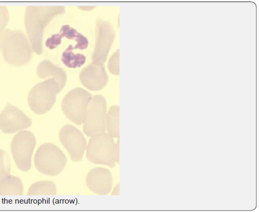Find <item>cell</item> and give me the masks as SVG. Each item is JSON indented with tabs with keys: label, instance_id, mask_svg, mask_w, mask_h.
Returning <instances> with one entry per match:
<instances>
[{
	"label": "cell",
	"instance_id": "603a6c76",
	"mask_svg": "<svg viewBox=\"0 0 259 212\" xmlns=\"http://www.w3.org/2000/svg\"><path fill=\"white\" fill-rule=\"evenodd\" d=\"M119 140L118 141L117 144H116V148H115V152H116L117 163L119 164Z\"/></svg>",
	"mask_w": 259,
	"mask_h": 212
},
{
	"label": "cell",
	"instance_id": "9a60e30c",
	"mask_svg": "<svg viewBox=\"0 0 259 212\" xmlns=\"http://www.w3.org/2000/svg\"><path fill=\"white\" fill-rule=\"evenodd\" d=\"M37 75L40 79L52 77L58 83L61 90L64 88L67 81V75L65 71L53 64L49 60H45L38 65Z\"/></svg>",
	"mask_w": 259,
	"mask_h": 212
},
{
	"label": "cell",
	"instance_id": "7c38bea8",
	"mask_svg": "<svg viewBox=\"0 0 259 212\" xmlns=\"http://www.w3.org/2000/svg\"><path fill=\"white\" fill-rule=\"evenodd\" d=\"M108 76L104 65L92 63L83 69L80 73V80L83 86L92 91L103 89L108 81Z\"/></svg>",
	"mask_w": 259,
	"mask_h": 212
},
{
	"label": "cell",
	"instance_id": "4fadbf2b",
	"mask_svg": "<svg viewBox=\"0 0 259 212\" xmlns=\"http://www.w3.org/2000/svg\"><path fill=\"white\" fill-rule=\"evenodd\" d=\"M112 176L109 170L95 168L86 177V184L93 192L100 195L108 194L112 186Z\"/></svg>",
	"mask_w": 259,
	"mask_h": 212
},
{
	"label": "cell",
	"instance_id": "8992f818",
	"mask_svg": "<svg viewBox=\"0 0 259 212\" xmlns=\"http://www.w3.org/2000/svg\"><path fill=\"white\" fill-rule=\"evenodd\" d=\"M36 144L35 137L30 131L19 132L13 138L11 145V152L20 171L26 172L31 169Z\"/></svg>",
	"mask_w": 259,
	"mask_h": 212
},
{
	"label": "cell",
	"instance_id": "6da1fadb",
	"mask_svg": "<svg viewBox=\"0 0 259 212\" xmlns=\"http://www.w3.org/2000/svg\"><path fill=\"white\" fill-rule=\"evenodd\" d=\"M65 7H27L25 14V25L32 48L37 55L42 52V37L46 27L56 16L64 13Z\"/></svg>",
	"mask_w": 259,
	"mask_h": 212
},
{
	"label": "cell",
	"instance_id": "52a82bcc",
	"mask_svg": "<svg viewBox=\"0 0 259 212\" xmlns=\"http://www.w3.org/2000/svg\"><path fill=\"white\" fill-rule=\"evenodd\" d=\"M92 98L91 93L82 88L71 90L62 100V109L64 115L76 124L81 125Z\"/></svg>",
	"mask_w": 259,
	"mask_h": 212
},
{
	"label": "cell",
	"instance_id": "44dd1931",
	"mask_svg": "<svg viewBox=\"0 0 259 212\" xmlns=\"http://www.w3.org/2000/svg\"><path fill=\"white\" fill-rule=\"evenodd\" d=\"M119 49L115 52L110 59L108 67L113 74L119 75Z\"/></svg>",
	"mask_w": 259,
	"mask_h": 212
},
{
	"label": "cell",
	"instance_id": "d4e9b609",
	"mask_svg": "<svg viewBox=\"0 0 259 212\" xmlns=\"http://www.w3.org/2000/svg\"></svg>",
	"mask_w": 259,
	"mask_h": 212
},
{
	"label": "cell",
	"instance_id": "9c48e42d",
	"mask_svg": "<svg viewBox=\"0 0 259 212\" xmlns=\"http://www.w3.org/2000/svg\"><path fill=\"white\" fill-rule=\"evenodd\" d=\"M96 44L92 55L93 63L104 65L115 37L113 25L107 21L98 19L96 26Z\"/></svg>",
	"mask_w": 259,
	"mask_h": 212
},
{
	"label": "cell",
	"instance_id": "5b68a950",
	"mask_svg": "<svg viewBox=\"0 0 259 212\" xmlns=\"http://www.w3.org/2000/svg\"><path fill=\"white\" fill-rule=\"evenodd\" d=\"M113 137L107 133H100L92 136L87 148V158L95 164L104 165L113 168L117 158Z\"/></svg>",
	"mask_w": 259,
	"mask_h": 212
},
{
	"label": "cell",
	"instance_id": "ac0fdd59",
	"mask_svg": "<svg viewBox=\"0 0 259 212\" xmlns=\"http://www.w3.org/2000/svg\"><path fill=\"white\" fill-rule=\"evenodd\" d=\"M73 46L69 45L63 53L62 61L67 67L71 68H79L85 62V56L81 54H75L73 52Z\"/></svg>",
	"mask_w": 259,
	"mask_h": 212
},
{
	"label": "cell",
	"instance_id": "d6986e66",
	"mask_svg": "<svg viewBox=\"0 0 259 212\" xmlns=\"http://www.w3.org/2000/svg\"><path fill=\"white\" fill-rule=\"evenodd\" d=\"M57 188L55 183L50 181L37 182L28 190V195H55Z\"/></svg>",
	"mask_w": 259,
	"mask_h": 212
},
{
	"label": "cell",
	"instance_id": "7a4b0ae2",
	"mask_svg": "<svg viewBox=\"0 0 259 212\" xmlns=\"http://www.w3.org/2000/svg\"><path fill=\"white\" fill-rule=\"evenodd\" d=\"M0 49L5 61L16 66L29 62L33 50L29 39L23 31L9 29L0 35Z\"/></svg>",
	"mask_w": 259,
	"mask_h": 212
},
{
	"label": "cell",
	"instance_id": "8fae6325",
	"mask_svg": "<svg viewBox=\"0 0 259 212\" xmlns=\"http://www.w3.org/2000/svg\"><path fill=\"white\" fill-rule=\"evenodd\" d=\"M32 122L19 108L8 103L0 114V130L5 134H13L29 128Z\"/></svg>",
	"mask_w": 259,
	"mask_h": 212
},
{
	"label": "cell",
	"instance_id": "7402d4cb",
	"mask_svg": "<svg viewBox=\"0 0 259 212\" xmlns=\"http://www.w3.org/2000/svg\"><path fill=\"white\" fill-rule=\"evenodd\" d=\"M9 21V13L6 7L0 6V35L4 32Z\"/></svg>",
	"mask_w": 259,
	"mask_h": 212
},
{
	"label": "cell",
	"instance_id": "e0dca14e",
	"mask_svg": "<svg viewBox=\"0 0 259 212\" xmlns=\"http://www.w3.org/2000/svg\"><path fill=\"white\" fill-rule=\"evenodd\" d=\"M23 185L21 180L10 175L4 181L0 188V195H22Z\"/></svg>",
	"mask_w": 259,
	"mask_h": 212
},
{
	"label": "cell",
	"instance_id": "ba28073f",
	"mask_svg": "<svg viewBox=\"0 0 259 212\" xmlns=\"http://www.w3.org/2000/svg\"><path fill=\"white\" fill-rule=\"evenodd\" d=\"M107 102L100 95L93 96L86 112L83 122V130L89 137L104 133L106 131Z\"/></svg>",
	"mask_w": 259,
	"mask_h": 212
},
{
	"label": "cell",
	"instance_id": "3957f363",
	"mask_svg": "<svg viewBox=\"0 0 259 212\" xmlns=\"http://www.w3.org/2000/svg\"><path fill=\"white\" fill-rule=\"evenodd\" d=\"M67 163L66 155L57 146L51 143L41 145L37 149L34 164L41 174L55 177L61 174Z\"/></svg>",
	"mask_w": 259,
	"mask_h": 212
},
{
	"label": "cell",
	"instance_id": "2e32d148",
	"mask_svg": "<svg viewBox=\"0 0 259 212\" xmlns=\"http://www.w3.org/2000/svg\"><path fill=\"white\" fill-rule=\"evenodd\" d=\"M119 107L118 105L111 107L106 116V128L108 134L112 137H119Z\"/></svg>",
	"mask_w": 259,
	"mask_h": 212
},
{
	"label": "cell",
	"instance_id": "ffe728a7",
	"mask_svg": "<svg viewBox=\"0 0 259 212\" xmlns=\"http://www.w3.org/2000/svg\"><path fill=\"white\" fill-rule=\"evenodd\" d=\"M11 165L6 151L0 149V188L4 180L10 175Z\"/></svg>",
	"mask_w": 259,
	"mask_h": 212
},
{
	"label": "cell",
	"instance_id": "5bb4252c",
	"mask_svg": "<svg viewBox=\"0 0 259 212\" xmlns=\"http://www.w3.org/2000/svg\"><path fill=\"white\" fill-rule=\"evenodd\" d=\"M64 37L69 39H75L77 41L76 45L73 47L74 49L83 50L88 47L89 42L88 38L69 25H63L60 33L49 38L46 41V46L53 49L61 44L62 39Z\"/></svg>",
	"mask_w": 259,
	"mask_h": 212
},
{
	"label": "cell",
	"instance_id": "30bf717a",
	"mask_svg": "<svg viewBox=\"0 0 259 212\" xmlns=\"http://www.w3.org/2000/svg\"><path fill=\"white\" fill-rule=\"evenodd\" d=\"M61 142L69 152L72 161H81L87 147V141L82 133L75 127L67 125L59 133Z\"/></svg>",
	"mask_w": 259,
	"mask_h": 212
},
{
	"label": "cell",
	"instance_id": "cb8c5ba5",
	"mask_svg": "<svg viewBox=\"0 0 259 212\" xmlns=\"http://www.w3.org/2000/svg\"><path fill=\"white\" fill-rule=\"evenodd\" d=\"M112 195H120V191H119V185L118 184V185L114 188L113 191V192L112 193Z\"/></svg>",
	"mask_w": 259,
	"mask_h": 212
},
{
	"label": "cell",
	"instance_id": "277c9868",
	"mask_svg": "<svg viewBox=\"0 0 259 212\" xmlns=\"http://www.w3.org/2000/svg\"><path fill=\"white\" fill-rule=\"evenodd\" d=\"M61 91L58 83L53 78L38 83L28 94V105L35 114H46L53 108L56 94Z\"/></svg>",
	"mask_w": 259,
	"mask_h": 212
}]
</instances>
